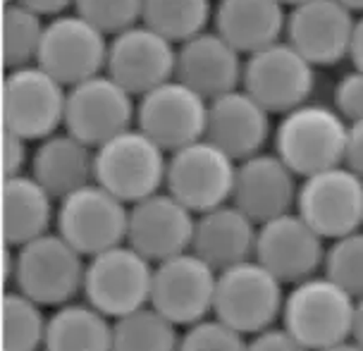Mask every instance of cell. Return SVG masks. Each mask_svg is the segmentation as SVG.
Here are the masks:
<instances>
[{
	"instance_id": "cell-1",
	"label": "cell",
	"mask_w": 363,
	"mask_h": 351,
	"mask_svg": "<svg viewBox=\"0 0 363 351\" xmlns=\"http://www.w3.org/2000/svg\"><path fill=\"white\" fill-rule=\"evenodd\" d=\"M3 261L8 289L22 291L43 308H60L77 301L84 291L89 258L57 232L43 234L19 249L8 246Z\"/></svg>"
},
{
	"instance_id": "cell-2",
	"label": "cell",
	"mask_w": 363,
	"mask_h": 351,
	"mask_svg": "<svg viewBox=\"0 0 363 351\" xmlns=\"http://www.w3.org/2000/svg\"><path fill=\"white\" fill-rule=\"evenodd\" d=\"M347 141L349 122L335 106L320 101H308L284 113L272 134L275 153L299 179L345 165Z\"/></svg>"
},
{
	"instance_id": "cell-3",
	"label": "cell",
	"mask_w": 363,
	"mask_h": 351,
	"mask_svg": "<svg viewBox=\"0 0 363 351\" xmlns=\"http://www.w3.org/2000/svg\"><path fill=\"white\" fill-rule=\"evenodd\" d=\"M354 313L356 299L325 272H318L289 287L282 328L308 351H323L352 340Z\"/></svg>"
},
{
	"instance_id": "cell-4",
	"label": "cell",
	"mask_w": 363,
	"mask_h": 351,
	"mask_svg": "<svg viewBox=\"0 0 363 351\" xmlns=\"http://www.w3.org/2000/svg\"><path fill=\"white\" fill-rule=\"evenodd\" d=\"M170 155L139 127L96 148V184L134 206L163 191Z\"/></svg>"
},
{
	"instance_id": "cell-5",
	"label": "cell",
	"mask_w": 363,
	"mask_h": 351,
	"mask_svg": "<svg viewBox=\"0 0 363 351\" xmlns=\"http://www.w3.org/2000/svg\"><path fill=\"white\" fill-rule=\"evenodd\" d=\"M284 296L280 279L256 258H249L218 272L213 316L244 337H254L282 321Z\"/></svg>"
},
{
	"instance_id": "cell-6",
	"label": "cell",
	"mask_w": 363,
	"mask_h": 351,
	"mask_svg": "<svg viewBox=\"0 0 363 351\" xmlns=\"http://www.w3.org/2000/svg\"><path fill=\"white\" fill-rule=\"evenodd\" d=\"M155 265L134 246L120 244L86 261L84 301L118 321L139 308L151 306Z\"/></svg>"
},
{
	"instance_id": "cell-7",
	"label": "cell",
	"mask_w": 363,
	"mask_h": 351,
	"mask_svg": "<svg viewBox=\"0 0 363 351\" xmlns=\"http://www.w3.org/2000/svg\"><path fill=\"white\" fill-rule=\"evenodd\" d=\"M67 87L41 65L10 69L3 84V122L5 132L27 141H43L65 127Z\"/></svg>"
},
{
	"instance_id": "cell-8",
	"label": "cell",
	"mask_w": 363,
	"mask_h": 351,
	"mask_svg": "<svg viewBox=\"0 0 363 351\" xmlns=\"http://www.w3.org/2000/svg\"><path fill=\"white\" fill-rule=\"evenodd\" d=\"M127 227L129 206L96 182L57 201L55 232L86 258L127 244Z\"/></svg>"
},
{
	"instance_id": "cell-9",
	"label": "cell",
	"mask_w": 363,
	"mask_h": 351,
	"mask_svg": "<svg viewBox=\"0 0 363 351\" xmlns=\"http://www.w3.org/2000/svg\"><path fill=\"white\" fill-rule=\"evenodd\" d=\"M239 162L208 139L170 153L165 191L191 213H208L232 201Z\"/></svg>"
},
{
	"instance_id": "cell-10",
	"label": "cell",
	"mask_w": 363,
	"mask_h": 351,
	"mask_svg": "<svg viewBox=\"0 0 363 351\" xmlns=\"http://www.w3.org/2000/svg\"><path fill=\"white\" fill-rule=\"evenodd\" d=\"M242 89L270 115H284L313 101L315 65H311L291 43L277 41L244 60Z\"/></svg>"
},
{
	"instance_id": "cell-11",
	"label": "cell",
	"mask_w": 363,
	"mask_h": 351,
	"mask_svg": "<svg viewBox=\"0 0 363 351\" xmlns=\"http://www.w3.org/2000/svg\"><path fill=\"white\" fill-rule=\"evenodd\" d=\"M296 213L330 244L363 230V179L347 165L301 179Z\"/></svg>"
},
{
	"instance_id": "cell-12",
	"label": "cell",
	"mask_w": 363,
	"mask_h": 351,
	"mask_svg": "<svg viewBox=\"0 0 363 351\" xmlns=\"http://www.w3.org/2000/svg\"><path fill=\"white\" fill-rule=\"evenodd\" d=\"M136 127V101L110 74H99L67 89L65 132L91 148Z\"/></svg>"
},
{
	"instance_id": "cell-13",
	"label": "cell",
	"mask_w": 363,
	"mask_h": 351,
	"mask_svg": "<svg viewBox=\"0 0 363 351\" xmlns=\"http://www.w3.org/2000/svg\"><path fill=\"white\" fill-rule=\"evenodd\" d=\"M218 289V270L194 251L155 263L151 306L177 328L213 316Z\"/></svg>"
},
{
	"instance_id": "cell-14",
	"label": "cell",
	"mask_w": 363,
	"mask_h": 351,
	"mask_svg": "<svg viewBox=\"0 0 363 351\" xmlns=\"http://www.w3.org/2000/svg\"><path fill=\"white\" fill-rule=\"evenodd\" d=\"M208 106L203 96L179 79H170L148 91L136 103V127L167 153L206 139Z\"/></svg>"
},
{
	"instance_id": "cell-15",
	"label": "cell",
	"mask_w": 363,
	"mask_h": 351,
	"mask_svg": "<svg viewBox=\"0 0 363 351\" xmlns=\"http://www.w3.org/2000/svg\"><path fill=\"white\" fill-rule=\"evenodd\" d=\"M110 41L82 15H60L45 24L38 62L67 89L106 72Z\"/></svg>"
},
{
	"instance_id": "cell-16",
	"label": "cell",
	"mask_w": 363,
	"mask_h": 351,
	"mask_svg": "<svg viewBox=\"0 0 363 351\" xmlns=\"http://www.w3.org/2000/svg\"><path fill=\"white\" fill-rule=\"evenodd\" d=\"M328 242L291 211L258 225L256 261L265 265L282 284H296L311 275L323 272Z\"/></svg>"
},
{
	"instance_id": "cell-17",
	"label": "cell",
	"mask_w": 363,
	"mask_h": 351,
	"mask_svg": "<svg viewBox=\"0 0 363 351\" xmlns=\"http://www.w3.org/2000/svg\"><path fill=\"white\" fill-rule=\"evenodd\" d=\"M174 72L177 45L144 22L113 36L110 41L106 74L125 87L134 99H141L155 87L174 79Z\"/></svg>"
},
{
	"instance_id": "cell-18",
	"label": "cell",
	"mask_w": 363,
	"mask_h": 351,
	"mask_svg": "<svg viewBox=\"0 0 363 351\" xmlns=\"http://www.w3.org/2000/svg\"><path fill=\"white\" fill-rule=\"evenodd\" d=\"M354 12L340 0H306L287 15L284 41L315 67H335L352 53Z\"/></svg>"
},
{
	"instance_id": "cell-19",
	"label": "cell",
	"mask_w": 363,
	"mask_h": 351,
	"mask_svg": "<svg viewBox=\"0 0 363 351\" xmlns=\"http://www.w3.org/2000/svg\"><path fill=\"white\" fill-rule=\"evenodd\" d=\"M196 213L179 204L170 191H158L129 206L127 244L153 265L191 251Z\"/></svg>"
},
{
	"instance_id": "cell-20",
	"label": "cell",
	"mask_w": 363,
	"mask_h": 351,
	"mask_svg": "<svg viewBox=\"0 0 363 351\" xmlns=\"http://www.w3.org/2000/svg\"><path fill=\"white\" fill-rule=\"evenodd\" d=\"M301 179L275 151L258 153L237 165L232 204L256 225L296 211Z\"/></svg>"
},
{
	"instance_id": "cell-21",
	"label": "cell",
	"mask_w": 363,
	"mask_h": 351,
	"mask_svg": "<svg viewBox=\"0 0 363 351\" xmlns=\"http://www.w3.org/2000/svg\"><path fill=\"white\" fill-rule=\"evenodd\" d=\"M272 134L275 129L270 113L242 87L211 101L206 139L220 146L237 162L263 153Z\"/></svg>"
},
{
	"instance_id": "cell-22",
	"label": "cell",
	"mask_w": 363,
	"mask_h": 351,
	"mask_svg": "<svg viewBox=\"0 0 363 351\" xmlns=\"http://www.w3.org/2000/svg\"><path fill=\"white\" fill-rule=\"evenodd\" d=\"M174 79L191 87L206 101H216L242 87V53L232 43H227L216 29H208L177 45Z\"/></svg>"
},
{
	"instance_id": "cell-23",
	"label": "cell",
	"mask_w": 363,
	"mask_h": 351,
	"mask_svg": "<svg viewBox=\"0 0 363 351\" xmlns=\"http://www.w3.org/2000/svg\"><path fill=\"white\" fill-rule=\"evenodd\" d=\"M258 225L232 204L196 216L191 251L218 272L256 256Z\"/></svg>"
},
{
	"instance_id": "cell-24",
	"label": "cell",
	"mask_w": 363,
	"mask_h": 351,
	"mask_svg": "<svg viewBox=\"0 0 363 351\" xmlns=\"http://www.w3.org/2000/svg\"><path fill=\"white\" fill-rule=\"evenodd\" d=\"M29 174L55 201L96 182V148L69 132H57L38 141L31 151Z\"/></svg>"
},
{
	"instance_id": "cell-25",
	"label": "cell",
	"mask_w": 363,
	"mask_h": 351,
	"mask_svg": "<svg viewBox=\"0 0 363 351\" xmlns=\"http://www.w3.org/2000/svg\"><path fill=\"white\" fill-rule=\"evenodd\" d=\"M287 15L280 0H218L213 29L242 55H254L282 41Z\"/></svg>"
},
{
	"instance_id": "cell-26",
	"label": "cell",
	"mask_w": 363,
	"mask_h": 351,
	"mask_svg": "<svg viewBox=\"0 0 363 351\" xmlns=\"http://www.w3.org/2000/svg\"><path fill=\"white\" fill-rule=\"evenodd\" d=\"M57 201L29 172L3 182V234L12 249L43 237L55 225Z\"/></svg>"
},
{
	"instance_id": "cell-27",
	"label": "cell",
	"mask_w": 363,
	"mask_h": 351,
	"mask_svg": "<svg viewBox=\"0 0 363 351\" xmlns=\"http://www.w3.org/2000/svg\"><path fill=\"white\" fill-rule=\"evenodd\" d=\"M113 328L89 301H69L48 316L43 351H113Z\"/></svg>"
},
{
	"instance_id": "cell-28",
	"label": "cell",
	"mask_w": 363,
	"mask_h": 351,
	"mask_svg": "<svg viewBox=\"0 0 363 351\" xmlns=\"http://www.w3.org/2000/svg\"><path fill=\"white\" fill-rule=\"evenodd\" d=\"M216 8L213 0H144L141 22L174 45L208 31Z\"/></svg>"
},
{
	"instance_id": "cell-29",
	"label": "cell",
	"mask_w": 363,
	"mask_h": 351,
	"mask_svg": "<svg viewBox=\"0 0 363 351\" xmlns=\"http://www.w3.org/2000/svg\"><path fill=\"white\" fill-rule=\"evenodd\" d=\"M182 333L153 306L118 318L113 328V351H179Z\"/></svg>"
},
{
	"instance_id": "cell-30",
	"label": "cell",
	"mask_w": 363,
	"mask_h": 351,
	"mask_svg": "<svg viewBox=\"0 0 363 351\" xmlns=\"http://www.w3.org/2000/svg\"><path fill=\"white\" fill-rule=\"evenodd\" d=\"M48 316L34 299L17 289L3 296V351H43Z\"/></svg>"
},
{
	"instance_id": "cell-31",
	"label": "cell",
	"mask_w": 363,
	"mask_h": 351,
	"mask_svg": "<svg viewBox=\"0 0 363 351\" xmlns=\"http://www.w3.org/2000/svg\"><path fill=\"white\" fill-rule=\"evenodd\" d=\"M45 34L43 17L22 3L5 5L3 12V62L5 67L19 69L38 62Z\"/></svg>"
},
{
	"instance_id": "cell-32",
	"label": "cell",
	"mask_w": 363,
	"mask_h": 351,
	"mask_svg": "<svg viewBox=\"0 0 363 351\" xmlns=\"http://www.w3.org/2000/svg\"><path fill=\"white\" fill-rule=\"evenodd\" d=\"M323 272L354 299L363 296V230L328 244Z\"/></svg>"
},
{
	"instance_id": "cell-33",
	"label": "cell",
	"mask_w": 363,
	"mask_h": 351,
	"mask_svg": "<svg viewBox=\"0 0 363 351\" xmlns=\"http://www.w3.org/2000/svg\"><path fill=\"white\" fill-rule=\"evenodd\" d=\"M74 10L106 36H118L141 24L144 0H77Z\"/></svg>"
},
{
	"instance_id": "cell-34",
	"label": "cell",
	"mask_w": 363,
	"mask_h": 351,
	"mask_svg": "<svg viewBox=\"0 0 363 351\" xmlns=\"http://www.w3.org/2000/svg\"><path fill=\"white\" fill-rule=\"evenodd\" d=\"M249 337L237 333L216 316L184 328L179 340V351H246Z\"/></svg>"
},
{
	"instance_id": "cell-35",
	"label": "cell",
	"mask_w": 363,
	"mask_h": 351,
	"mask_svg": "<svg viewBox=\"0 0 363 351\" xmlns=\"http://www.w3.org/2000/svg\"><path fill=\"white\" fill-rule=\"evenodd\" d=\"M335 110L340 113L349 125L363 120V72L352 69V72L342 74L333 94Z\"/></svg>"
},
{
	"instance_id": "cell-36",
	"label": "cell",
	"mask_w": 363,
	"mask_h": 351,
	"mask_svg": "<svg viewBox=\"0 0 363 351\" xmlns=\"http://www.w3.org/2000/svg\"><path fill=\"white\" fill-rule=\"evenodd\" d=\"M3 167H5V177H17L24 174L27 165H31V153H29V141L22 136L5 132L3 134Z\"/></svg>"
},
{
	"instance_id": "cell-37",
	"label": "cell",
	"mask_w": 363,
	"mask_h": 351,
	"mask_svg": "<svg viewBox=\"0 0 363 351\" xmlns=\"http://www.w3.org/2000/svg\"><path fill=\"white\" fill-rule=\"evenodd\" d=\"M246 351H308L303 344L291 337L284 328H268L263 333L249 337V347Z\"/></svg>"
},
{
	"instance_id": "cell-38",
	"label": "cell",
	"mask_w": 363,
	"mask_h": 351,
	"mask_svg": "<svg viewBox=\"0 0 363 351\" xmlns=\"http://www.w3.org/2000/svg\"><path fill=\"white\" fill-rule=\"evenodd\" d=\"M345 165L354 170L363 179V120L349 125V141H347V158Z\"/></svg>"
},
{
	"instance_id": "cell-39",
	"label": "cell",
	"mask_w": 363,
	"mask_h": 351,
	"mask_svg": "<svg viewBox=\"0 0 363 351\" xmlns=\"http://www.w3.org/2000/svg\"><path fill=\"white\" fill-rule=\"evenodd\" d=\"M17 3H22L24 8L34 10L36 15L41 17H60L65 15V10L74 8L77 0H17Z\"/></svg>"
},
{
	"instance_id": "cell-40",
	"label": "cell",
	"mask_w": 363,
	"mask_h": 351,
	"mask_svg": "<svg viewBox=\"0 0 363 351\" xmlns=\"http://www.w3.org/2000/svg\"><path fill=\"white\" fill-rule=\"evenodd\" d=\"M349 60H352L354 69H361V72H363V15L356 19V29H354V38H352V53H349Z\"/></svg>"
},
{
	"instance_id": "cell-41",
	"label": "cell",
	"mask_w": 363,
	"mask_h": 351,
	"mask_svg": "<svg viewBox=\"0 0 363 351\" xmlns=\"http://www.w3.org/2000/svg\"><path fill=\"white\" fill-rule=\"evenodd\" d=\"M352 340L363 347V296L356 299V313H354V330H352Z\"/></svg>"
},
{
	"instance_id": "cell-42",
	"label": "cell",
	"mask_w": 363,
	"mask_h": 351,
	"mask_svg": "<svg viewBox=\"0 0 363 351\" xmlns=\"http://www.w3.org/2000/svg\"><path fill=\"white\" fill-rule=\"evenodd\" d=\"M323 351H363V347H359L354 340H349V342H342V344H335V347H330V349H323Z\"/></svg>"
},
{
	"instance_id": "cell-43",
	"label": "cell",
	"mask_w": 363,
	"mask_h": 351,
	"mask_svg": "<svg viewBox=\"0 0 363 351\" xmlns=\"http://www.w3.org/2000/svg\"><path fill=\"white\" fill-rule=\"evenodd\" d=\"M342 5H345V8H349L352 12H361L363 15V0H340Z\"/></svg>"
},
{
	"instance_id": "cell-44",
	"label": "cell",
	"mask_w": 363,
	"mask_h": 351,
	"mask_svg": "<svg viewBox=\"0 0 363 351\" xmlns=\"http://www.w3.org/2000/svg\"><path fill=\"white\" fill-rule=\"evenodd\" d=\"M280 3L284 5L287 10H291V8H296V5H301V3H306V0H280Z\"/></svg>"
},
{
	"instance_id": "cell-45",
	"label": "cell",
	"mask_w": 363,
	"mask_h": 351,
	"mask_svg": "<svg viewBox=\"0 0 363 351\" xmlns=\"http://www.w3.org/2000/svg\"><path fill=\"white\" fill-rule=\"evenodd\" d=\"M10 3H17V0H5V5H10Z\"/></svg>"
}]
</instances>
